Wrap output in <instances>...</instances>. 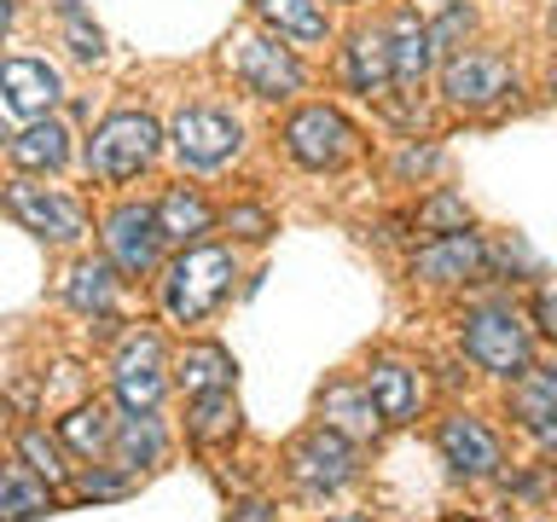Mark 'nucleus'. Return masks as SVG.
Masks as SVG:
<instances>
[{"label": "nucleus", "mask_w": 557, "mask_h": 522, "mask_svg": "<svg viewBox=\"0 0 557 522\" xmlns=\"http://www.w3.org/2000/svg\"><path fill=\"white\" fill-rule=\"evenodd\" d=\"M256 12L268 17L278 35H290V41H320L325 35V17L313 0H256Z\"/></svg>", "instance_id": "nucleus-26"}, {"label": "nucleus", "mask_w": 557, "mask_h": 522, "mask_svg": "<svg viewBox=\"0 0 557 522\" xmlns=\"http://www.w3.org/2000/svg\"><path fill=\"white\" fill-rule=\"evenodd\" d=\"M238 76L250 82L261 99H285V94H296V87H302V64H296L285 47H273V41H244Z\"/></svg>", "instance_id": "nucleus-12"}, {"label": "nucleus", "mask_w": 557, "mask_h": 522, "mask_svg": "<svg viewBox=\"0 0 557 522\" xmlns=\"http://www.w3.org/2000/svg\"><path fill=\"white\" fill-rule=\"evenodd\" d=\"M59 435H64V447H76V452H104L111 447V435H116V418H111V407H76L59 424Z\"/></svg>", "instance_id": "nucleus-27"}, {"label": "nucleus", "mask_w": 557, "mask_h": 522, "mask_svg": "<svg viewBox=\"0 0 557 522\" xmlns=\"http://www.w3.org/2000/svg\"><path fill=\"white\" fill-rule=\"evenodd\" d=\"M482 268H487V250L470 233H442L412 261V273L430 278V285H470V278H482Z\"/></svg>", "instance_id": "nucleus-10"}, {"label": "nucleus", "mask_w": 557, "mask_h": 522, "mask_svg": "<svg viewBox=\"0 0 557 522\" xmlns=\"http://www.w3.org/2000/svg\"><path fill=\"white\" fill-rule=\"evenodd\" d=\"M47 511H52L47 482L35 476L29 464H0V517L29 522V517H47Z\"/></svg>", "instance_id": "nucleus-19"}, {"label": "nucleus", "mask_w": 557, "mask_h": 522, "mask_svg": "<svg viewBox=\"0 0 557 522\" xmlns=\"http://www.w3.org/2000/svg\"><path fill=\"white\" fill-rule=\"evenodd\" d=\"M238 122L226 111H181L174 116V151H181V163L191 169H215L226 157L238 151Z\"/></svg>", "instance_id": "nucleus-7"}, {"label": "nucleus", "mask_w": 557, "mask_h": 522, "mask_svg": "<svg viewBox=\"0 0 557 522\" xmlns=\"http://www.w3.org/2000/svg\"><path fill=\"white\" fill-rule=\"evenodd\" d=\"M7 24H12V0H0V35H7Z\"/></svg>", "instance_id": "nucleus-37"}, {"label": "nucleus", "mask_w": 557, "mask_h": 522, "mask_svg": "<svg viewBox=\"0 0 557 522\" xmlns=\"http://www.w3.org/2000/svg\"><path fill=\"white\" fill-rule=\"evenodd\" d=\"M226 290H233V256L226 250H186L163 278V308L181 325H198L221 308Z\"/></svg>", "instance_id": "nucleus-1"}, {"label": "nucleus", "mask_w": 557, "mask_h": 522, "mask_svg": "<svg viewBox=\"0 0 557 522\" xmlns=\"http://www.w3.org/2000/svg\"><path fill=\"white\" fill-rule=\"evenodd\" d=\"M104 244H111V261L122 273H146L157 261V244H163V233H157V215L139 203H122L111 221H104Z\"/></svg>", "instance_id": "nucleus-11"}, {"label": "nucleus", "mask_w": 557, "mask_h": 522, "mask_svg": "<svg viewBox=\"0 0 557 522\" xmlns=\"http://www.w3.org/2000/svg\"><path fill=\"white\" fill-rule=\"evenodd\" d=\"M320 412H325V430H337L343 442H348V435H372V430L383 424L377 407H372V395H366V389H348V383H331L325 400H320Z\"/></svg>", "instance_id": "nucleus-18"}, {"label": "nucleus", "mask_w": 557, "mask_h": 522, "mask_svg": "<svg viewBox=\"0 0 557 522\" xmlns=\"http://www.w3.org/2000/svg\"><path fill=\"white\" fill-rule=\"evenodd\" d=\"M442 452H447V464L459 470V476H487V470H499V442L476 424V418H447L442 424Z\"/></svg>", "instance_id": "nucleus-14"}, {"label": "nucleus", "mask_w": 557, "mask_h": 522, "mask_svg": "<svg viewBox=\"0 0 557 522\" xmlns=\"http://www.w3.org/2000/svg\"><path fill=\"white\" fill-rule=\"evenodd\" d=\"M430 157H435V151H407V157H400V169H407V174H412V169H430Z\"/></svg>", "instance_id": "nucleus-36"}, {"label": "nucleus", "mask_w": 557, "mask_h": 522, "mask_svg": "<svg viewBox=\"0 0 557 522\" xmlns=\"http://www.w3.org/2000/svg\"><path fill=\"white\" fill-rule=\"evenodd\" d=\"M366 395H372V407H377L383 424H400V418H412V407H418V383H412L407 365H395V360L372 365V377H366Z\"/></svg>", "instance_id": "nucleus-17"}, {"label": "nucleus", "mask_w": 557, "mask_h": 522, "mask_svg": "<svg viewBox=\"0 0 557 522\" xmlns=\"http://www.w3.org/2000/svg\"><path fill=\"white\" fill-rule=\"evenodd\" d=\"M238 430V407H233V389H215V395H191V435L198 442H226Z\"/></svg>", "instance_id": "nucleus-28"}, {"label": "nucleus", "mask_w": 557, "mask_h": 522, "mask_svg": "<svg viewBox=\"0 0 557 522\" xmlns=\"http://www.w3.org/2000/svg\"><path fill=\"white\" fill-rule=\"evenodd\" d=\"M70 308H82V313H111L116 302V278H111V261H82L76 273H70Z\"/></svg>", "instance_id": "nucleus-25"}, {"label": "nucleus", "mask_w": 557, "mask_h": 522, "mask_svg": "<svg viewBox=\"0 0 557 522\" xmlns=\"http://www.w3.org/2000/svg\"><path fill=\"white\" fill-rule=\"evenodd\" d=\"M151 215H157V233L163 238H198V233H209V221H215L198 191H169Z\"/></svg>", "instance_id": "nucleus-24"}, {"label": "nucleus", "mask_w": 557, "mask_h": 522, "mask_svg": "<svg viewBox=\"0 0 557 522\" xmlns=\"http://www.w3.org/2000/svg\"><path fill=\"white\" fill-rule=\"evenodd\" d=\"M465 355L482 365V372H499L511 377L529 365V331L511 308H476L465 320Z\"/></svg>", "instance_id": "nucleus-3"}, {"label": "nucleus", "mask_w": 557, "mask_h": 522, "mask_svg": "<svg viewBox=\"0 0 557 522\" xmlns=\"http://www.w3.org/2000/svg\"><path fill=\"white\" fill-rule=\"evenodd\" d=\"M7 203H12V215L29 226V233H41L52 244H70V238H82L87 233V215H82V203L76 198H64V191H52V186H29V181H17L7 191Z\"/></svg>", "instance_id": "nucleus-5"}, {"label": "nucleus", "mask_w": 557, "mask_h": 522, "mask_svg": "<svg viewBox=\"0 0 557 522\" xmlns=\"http://www.w3.org/2000/svg\"><path fill=\"white\" fill-rule=\"evenodd\" d=\"M442 94L453 104H465V111H482V104L511 94V70H505L494 52H459V59L447 64V76H442Z\"/></svg>", "instance_id": "nucleus-9"}, {"label": "nucleus", "mask_w": 557, "mask_h": 522, "mask_svg": "<svg viewBox=\"0 0 557 522\" xmlns=\"http://www.w3.org/2000/svg\"><path fill=\"white\" fill-rule=\"evenodd\" d=\"M82 494H87V499H111V494H122V476H104V470H94V476H82Z\"/></svg>", "instance_id": "nucleus-33"}, {"label": "nucleus", "mask_w": 557, "mask_h": 522, "mask_svg": "<svg viewBox=\"0 0 557 522\" xmlns=\"http://www.w3.org/2000/svg\"><path fill=\"white\" fill-rule=\"evenodd\" d=\"M552 29H557V17H552Z\"/></svg>", "instance_id": "nucleus-39"}, {"label": "nucleus", "mask_w": 557, "mask_h": 522, "mask_svg": "<svg viewBox=\"0 0 557 522\" xmlns=\"http://www.w3.org/2000/svg\"><path fill=\"white\" fill-rule=\"evenodd\" d=\"M435 59V41H430V29L418 24V12H400L395 17V29H389V64H395V82L400 87H418L424 82V70Z\"/></svg>", "instance_id": "nucleus-15"}, {"label": "nucleus", "mask_w": 557, "mask_h": 522, "mask_svg": "<svg viewBox=\"0 0 557 522\" xmlns=\"http://www.w3.org/2000/svg\"><path fill=\"white\" fill-rule=\"evenodd\" d=\"M111 452L122 470H146L163 459V430H157L151 412H134V418H116V435H111Z\"/></svg>", "instance_id": "nucleus-20"}, {"label": "nucleus", "mask_w": 557, "mask_h": 522, "mask_svg": "<svg viewBox=\"0 0 557 522\" xmlns=\"http://www.w3.org/2000/svg\"><path fill=\"white\" fill-rule=\"evenodd\" d=\"M17 447H24V459H29V470H35L41 482H64V452H59V442H47L41 430H24V442H17Z\"/></svg>", "instance_id": "nucleus-30"}, {"label": "nucleus", "mask_w": 557, "mask_h": 522, "mask_svg": "<svg viewBox=\"0 0 557 522\" xmlns=\"http://www.w3.org/2000/svg\"><path fill=\"white\" fill-rule=\"evenodd\" d=\"M70 157V134L59 122H29L24 134L12 139V163L17 169H59Z\"/></svg>", "instance_id": "nucleus-22"}, {"label": "nucleus", "mask_w": 557, "mask_h": 522, "mask_svg": "<svg viewBox=\"0 0 557 522\" xmlns=\"http://www.w3.org/2000/svg\"><path fill=\"white\" fill-rule=\"evenodd\" d=\"M226 226H233L238 238H268V233H273V221L261 215V209H233V215H226Z\"/></svg>", "instance_id": "nucleus-32"}, {"label": "nucleus", "mask_w": 557, "mask_h": 522, "mask_svg": "<svg viewBox=\"0 0 557 522\" xmlns=\"http://www.w3.org/2000/svg\"><path fill=\"white\" fill-rule=\"evenodd\" d=\"M418 226H430V233H465V203L453 191H442V198H430L418 209Z\"/></svg>", "instance_id": "nucleus-31"}, {"label": "nucleus", "mask_w": 557, "mask_h": 522, "mask_svg": "<svg viewBox=\"0 0 557 522\" xmlns=\"http://www.w3.org/2000/svg\"><path fill=\"white\" fill-rule=\"evenodd\" d=\"M59 17H64V41H70V52H76V59H99V52H104V35H99L94 17H87L82 0H64Z\"/></svg>", "instance_id": "nucleus-29"}, {"label": "nucleus", "mask_w": 557, "mask_h": 522, "mask_svg": "<svg viewBox=\"0 0 557 522\" xmlns=\"http://www.w3.org/2000/svg\"><path fill=\"white\" fill-rule=\"evenodd\" d=\"M174 377H181L186 395H215V389H233V355L215 343H191L181 365H174Z\"/></svg>", "instance_id": "nucleus-16"}, {"label": "nucleus", "mask_w": 557, "mask_h": 522, "mask_svg": "<svg viewBox=\"0 0 557 522\" xmlns=\"http://www.w3.org/2000/svg\"><path fill=\"white\" fill-rule=\"evenodd\" d=\"M233 522H273V505L268 499H244L233 511Z\"/></svg>", "instance_id": "nucleus-34"}, {"label": "nucleus", "mask_w": 557, "mask_h": 522, "mask_svg": "<svg viewBox=\"0 0 557 522\" xmlns=\"http://www.w3.org/2000/svg\"><path fill=\"white\" fill-rule=\"evenodd\" d=\"M290 157L302 169H337L348 151H355V128L337 116V111H325V104H308V111H296L290 116Z\"/></svg>", "instance_id": "nucleus-4"}, {"label": "nucleus", "mask_w": 557, "mask_h": 522, "mask_svg": "<svg viewBox=\"0 0 557 522\" xmlns=\"http://www.w3.org/2000/svg\"><path fill=\"white\" fill-rule=\"evenodd\" d=\"M157 139H163V134H157L151 116L122 111V116H111L94 134V146H87V169H94L99 181H134V174L157 157Z\"/></svg>", "instance_id": "nucleus-2"}, {"label": "nucleus", "mask_w": 557, "mask_h": 522, "mask_svg": "<svg viewBox=\"0 0 557 522\" xmlns=\"http://www.w3.org/2000/svg\"><path fill=\"white\" fill-rule=\"evenodd\" d=\"M511 407H517V418H522L534 435L546 430L552 418H557V365H534V372H522Z\"/></svg>", "instance_id": "nucleus-21"}, {"label": "nucleus", "mask_w": 557, "mask_h": 522, "mask_svg": "<svg viewBox=\"0 0 557 522\" xmlns=\"http://www.w3.org/2000/svg\"><path fill=\"white\" fill-rule=\"evenodd\" d=\"M290 476L302 482L308 494H337V487L355 476V447H348L337 430H313L290 447Z\"/></svg>", "instance_id": "nucleus-6"}, {"label": "nucleus", "mask_w": 557, "mask_h": 522, "mask_svg": "<svg viewBox=\"0 0 557 522\" xmlns=\"http://www.w3.org/2000/svg\"><path fill=\"white\" fill-rule=\"evenodd\" d=\"M348 76H355L360 94H383V87L395 82L389 41H383V35H355V41H348Z\"/></svg>", "instance_id": "nucleus-23"}, {"label": "nucleus", "mask_w": 557, "mask_h": 522, "mask_svg": "<svg viewBox=\"0 0 557 522\" xmlns=\"http://www.w3.org/2000/svg\"><path fill=\"white\" fill-rule=\"evenodd\" d=\"M169 377H163V343L157 337H134L116 360V400L128 412H151L163 400Z\"/></svg>", "instance_id": "nucleus-8"}, {"label": "nucleus", "mask_w": 557, "mask_h": 522, "mask_svg": "<svg viewBox=\"0 0 557 522\" xmlns=\"http://www.w3.org/2000/svg\"><path fill=\"white\" fill-rule=\"evenodd\" d=\"M331 522H372V517H331Z\"/></svg>", "instance_id": "nucleus-38"}, {"label": "nucleus", "mask_w": 557, "mask_h": 522, "mask_svg": "<svg viewBox=\"0 0 557 522\" xmlns=\"http://www.w3.org/2000/svg\"><path fill=\"white\" fill-rule=\"evenodd\" d=\"M540 325H546V331H557V290H546V296H540Z\"/></svg>", "instance_id": "nucleus-35"}, {"label": "nucleus", "mask_w": 557, "mask_h": 522, "mask_svg": "<svg viewBox=\"0 0 557 522\" xmlns=\"http://www.w3.org/2000/svg\"><path fill=\"white\" fill-rule=\"evenodd\" d=\"M0 94H7L12 111L47 116L52 104H59V76H52L41 59H7L0 64Z\"/></svg>", "instance_id": "nucleus-13"}]
</instances>
